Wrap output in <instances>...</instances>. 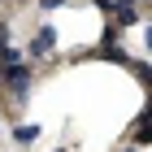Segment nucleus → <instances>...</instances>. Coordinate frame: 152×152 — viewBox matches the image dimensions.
Wrapping results in <instances>:
<instances>
[{"label": "nucleus", "mask_w": 152, "mask_h": 152, "mask_svg": "<svg viewBox=\"0 0 152 152\" xmlns=\"http://www.w3.org/2000/svg\"><path fill=\"white\" fill-rule=\"evenodd\" d=\"M13 139L26 148V143H35V139H39V126H26V122H22V126H13Z\"/></svg>", "instance_id": "423d86ee"}, {"label": "nucleus", "mask_w": 152, "mask_h": 152, "mask_svg": "<svg viewBox=\"0 0 152 152\" xmlns=\"http://www.w3.org/2000/svg\"><path fill=\"white\" fill-rule=\"evenodd\" d=\"M4 87H9L18 100H26V96H31V65H26V61L4 65Z\"/></svg>", "instance_id": "f257e3e1"}, {"label": "nucleus", "mask_w": 152, "mask_h": 152, "mask_svg": "<svg viewBox=\"0 0 152 152\" xmlns=\"http://www.w3.org/2000/svg\"><path fill=\"white\" fill-rule=\"evenodd\" d=\"M113 22H117V26H139V22H143L139 0H117V4H113Z\"/></svg>", "instance_id": "f03ea898"}, {"label": "nucleus", "mask_w": 152, "mask_h": 152, "mask_svg": "<svg viewBox=\"0 0 152 152\" xmlns=\"http://www.w3.org/2000/svg\"><path fill=\"white\" fill-rule=\"evenodd\" d=\"M126 70H130V74H135V78H139L143 87L152 91V65H143V61H126Z\"/></svg>", "instance_id": "39448f33"}, {"label": "nucleus", "mask_w": 152, "mask_h": 152, "mask_svg": "<svg viewBox=\"0 0 152 152\" xmlns=\"http://www.w3.org/2000/svg\"><path fill=\"white\" fill-rule=\"evenodd\" d=\"M143 44H148V52H152V26H148V31H143Z\"/></svg>", "instance_id": "6e6552de"}, {"label": "nucleus", "mask_w": 152, "mask_h": 152, "mask_svg": "<svg viewBox=\"0 0 152 152\" xmlns=\"http://www.w3.org/2000/svg\"><path fill=\"white\" fill-rule=\"evenodd\" d=\"M135 143H152V117H148V122H139V130H135Z\"/></svg>", "instance_id": "0eeeda50"}, {"label": "nucleus", "mask_w": 152, "mask_h": 152, "mask_svg": "<svg viewBox=\"0 0 152 152\" xmlns=\"http://www.w3.org/2000/svg\"><path fill=\"white\" fill-rule=\"evenodd\" d=\"M96 52H100V57L104 61H117V65H126V52H122V48H117V39H113V31H104V39H100V48H96Z\"/></svg>", "instance_id": "20e7f679"}, {"label": "nucleus", "mask_w": 152, "mask_h": 152, "mask_svg": "<svg viewBox=\"0 0 152 152\" xmlns=\"http://www.w3.org/2000/svg\"><path fill=\"white\" fill-rule=\"evenodd\" d=\"M122 152H135V148H122Z\"/></svg>", "instance_id": "9d476101"}, {"label": "nucleus", "mask_w": 152, "mask_h": 152, "mask_svg": "<svg viewBox=\"0 0 152 152\" xmlns=\"http://www.w3.org/2000/svg\"><path fill=\"white\" fill-rule=\"evenodd\" d=\"M39 4H44V9H57V4H61V0H39Z\"/></svg>", "instance_id": "1a4fd4ad"}, {"label": "nucleus", "mask_w": 152, "mask_h": 152, "mask_svg": "<svg viewBox=\"0 0 152 152\" xmlns=\"http://www.w3.org/2000/svg\"><path fill=\"white\" fill-rule=\"evenodd\" d=\"M52 44H57V31H52V26H39V35L31 39V57H48Z\"/></svg>", "instance_id": "7ed1b4c3"}]
</instances>
